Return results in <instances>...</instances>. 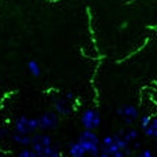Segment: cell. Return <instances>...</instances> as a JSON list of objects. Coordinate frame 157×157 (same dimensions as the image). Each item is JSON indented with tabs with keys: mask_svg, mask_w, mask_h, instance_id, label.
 Instances as JSON below:
<instances>
[{
	"mask_svg": "<svg viewBox=\"0 0 157 157\" xmlns=\"http://www.w3.org/2000/svg\"><path fill=\"white\" fill-rule=\"evenodd\" d=\"M77 142L83 146V149L86 150L87 155L97 157L101 153V141L94 131H90V130L83 131L80 134V136H78Z\"/></svg>",
	"mask_w": 157,
	"mask_h": 157,
	"instance_id": "1",
	"label": "cell"
},
{
	"mask_svg": "<svg viewBox=\"0 0 157 157\" xmlns=\"http://www.w3.org/2000/svg\"><path fill=\"white\" fill-rule=\"evenodd\" d=\"M15 132L24 134V135H29L33 134L39 128V120L37 119H28V117L22 116L15 120Z\"/></svg>",
	"mask_w": 157,
	"mask_h": 157,
	"instance_id": "2",
	"label": "cell"
},
{
	"mask_svg": "<svg viewBox=\"0 0 157 157\" xmlns=\"http://www.w3.org/2000/svg\"><path fill=\"white\" fill-rule=\"evenodd\" d=\"M81 124L86 130L94 131L99 127L101 124V114L99 112L94 110V109H87L81 113Z\"/></svg>",
	"mask_w": 157,
	"mask_h": 157,
	"instance_id": "3",
	"label": "cell"
},
{
	"mask_svg": "<svg viewBox=\"0 0 157 157\" xmlns=\"http://www.w3.org/2000/svg\"><path fill=\"white\" fill-rule=\"evenodd\" d=\"M51 145H52V141L48 135H46V134H35V135L32 136L30 149L40 156L41 152H43L47 146H51Z\"/></svg>",
	"mask_w": 157,
	"mask_h": 157,
	"instance_id": "4",
	"label": "cell"
},
{
	"mask_svg": "<svg viewBox=\"0 0 157 157\" xmlns=\"http://www.w3.org/2000/svg\"><path fill=\"white\" fill-rule=\"evenodd\" d=\"M116 113L119 114L120 117H123L125 121V124H132L136 119L139 117V112L138 109L134 105H124L121 108H119L116 110Z\"/></svg>",
	"mask_w": 157,
	"mask_h": 157,
	"instance_id": "5",
	"label": "cell"
},
{
	"mask_svg": "<svg viewBox=\"0 0 157 157\" xmlns=\"http://www.w3.org/2000/svg\"><path fill=\"white\" fill-rule=\"evenodd\" d=\"M39 128L41 130H52L58 125V116L52 112H47L39 117Z\"/></svg>",
	"mask_w": 157,
	"mask_h": 157,
	"instance_id": "6",
	"label": "cell"
},
{
	"mask_svg": "<svg viewBox=\"0 0 157 157\" xmlns=\"http://www.w3.org/2000/svg\"><path fill=\"white\" fill-rule=\"evenodd\" d=\"M69 157H84L86 156V150L83 149L78 142H73V144L69 145V149H68Z\"/></svg>",
	"mask_w": 157,
	"mask_h": 157,
	"instance_id": "7",
	"label": "cell"
},
{
	"mask_svg": "<svg viewBox=\"0 0 157 157\" xmlns=\"http://www.w3.org/2000/svg\"><path fill=\"white\" fill-rule=\"evenodd\" d=\"M119 135L123 136L130 145H132L135 141H138V131L134 130V128H130V130H127V131H124V130L119 131Z\"/></svg>",
	"mask_w": 157,
	"mask_h": 157,
	"instance_id": "8",
	"label": "cell"
},
{
	"mask_svg": "<svg viewBox=\"0 0 157 157\" xmlns=\"http://www.w3.org/2000/svg\"><path fill=\"white\" fill-rule=\"evenodd\" d=\"M54 108H55V110H57L59 114H62V116H68V114L71 113V108H69L68 101H66V99L55 101V102H54Z\"/></svg>",
	"mask_w": 157,
	"mask_h": 157,
	"instance_id": "9",
	"label": "cell"
},
{
	"mask_svg": "<svg viewBox=\"0 0 157 157\" xmlns=\"http://www.w3.org/2000/svg\"><path fill=\"white\" fill-rule=\"evenodd\" d=\"M144 134L149 138H153V139H157V116L156 117H152L150 120L149 125L144 130Z\"/></svg>",
	"mask_w": 157,
	"mask_h": 157,
	"instance_id": "10",
	"label": "cell"
},
{
	"mask_svg": "<svg viewBox=\"0 0 157 157\" xmlns=\"http://www.w3.org/2000/svg\"><path fill=\"white\" fill-rule=\"evenodd\" d=\"M13 141L17 142L18 145H21V146H30V145H32V136L15 132L13 135Z\"/></svg>",
	"mask_w": 157,
	"mask_h": 157,
	"instance_id": "11",
	"label": "cell"
},
{
	"mask_svg": "<svg viewBox=\"0 0 157 157\" xmlns=\"http://www.w3.org/2000/svg\"><path fill=\"white\" fill-rule=\"evenodd\" d=\"M40 157H61V155H59V152H58L57 147H54L51 145V146H47L46 149L41 152Z\"/></svg>",
	"mask_w": 157,
	"mask_h": 157,
	"instance_id": "12",
	"label": "cell"
},
{
	"mask_svg": "<svg viewBox=\"0 0 157 157\" xmlns=\"http://www.w3.org/2000/svg\"><path fill=\"white\" fill-rule=\"evenodd\" d=\"M28 69H29V72L35 77L40 76V66H39V63L36 62V61H29V62H28Z\"/></svg>",
	"mask_w": 157,
	"mask_h": 157,
	"instance_id": "13",
	"label": "cell"
},
{
	"mask_svg": "<svg viewBox=\"0 0 157 157\" xmlns=\"http://www.w3.org/2000/svg\"><path fill=\"white\" fill-rule=\"evenodd\" d=\"M18 157H40L36 152H33L32 149H22L19 152Z\"/></svg>",
	"mask_w": 157,
	"mask_h": 157,
	"instance_id": "14",
	"label": "cell"
},
{
	"mask_svg": "<svg viewBox=\"0 0 157 157\" xmlns=\"http://www.w3.org/2000/svg\"><path fill=\"white\" fill-rule=\"evenodd\" d=\"M150 120H152V116H149V114H145V116L141 117V128H142V131H144L145 128L149 125Z\"/></svg>",
	"mask_w": 157,
	"mask_h": 157,
	"instance_id": "15",
	"label": "cell"
},
{
	"mask_svg": "<svg viewBox=\"0 0 157 157\" xmlns=\"http://www.w3.org/2000/svg\"><path fill=\"white\" fill-rule=\"evenodd\" d=\"M138 157H156V156H155V153H153L152 150L145 149V150H142V152L139 153Z\"/></svg>",
	"mask_w": 157,
	"mask_h": 157,
	"instance_id": "16",
	"label": "cell"
},
{
	"mask_svg": "<svg viewBox=\"0 0 157 157\" xmlns=\"http://www.w3.org/2000/svg\"><path fill=\"white\" fill-rule=\"evenodd\" d=\"M110 157H128V155H125L124 152H117V153H114V155L110 156Z\"/></svg>",
	"mask_w": 157,
	"mask_h": 157,
	"instance_id": "17",
	"label": "cell"
},
{
	"mask_svg": "<svg viewBox=\"0 0 157 157\" xmlns=\"http://www.w3.org/2000/svg\"><path fill=\"white\" fill-rule=\"evenodd\" d=\"M97 157H110V155H108V153H103V152H101L99 155H98Z\"/></svg>",
	"mask_w": 157,
	"mask_h": 157,
	"instance_id": "18",
	"label": "cell"
},
{
	"mask_svg": "<svg viewBox=\"0 0 157 157\" xmlns=\"http://www.w3.org/2000/svg\"><path fill=\"white\" fill-rule=\"evenodd\" d=\"M0 138H2V131H0Z\"/></svg>",
	"mask_w": 157,
	"mask_h": 157,
	"instance_id": "19",
	"label": "cell"
}]
</instances>
